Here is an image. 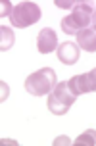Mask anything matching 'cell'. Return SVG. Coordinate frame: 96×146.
Returning a JSON list of instances; mask_svg holds the SVG:
<instances>
[{"label": "cell", "instance_id": "cell-4", "mask_svg": "<svg viewBox=\"0 0 96 146\" xmlns=\"http://www.w3.org/2000/svg\"><path fill=\"white\" fill-rule=\"evenodd\" d=\"M40 15H42L40 8L35 2H19L14 6V12L10 15V23H12V27L25 29V27H31L33 23H37Z\"/></svg>", "mask_w": 96, "mask_h": 146}, {"label": "cell", "instance_id": "cell-13", "mask_svg": "<svg viewBox=\"0 0 96 146\" xmlns=\"http://www.w3.org/2000/svg\"><path fill=\"white\" fill-rule=\"evenodd\" d=\"M64 142H66V144H69V139H67V137H62V139H58L54 144H64Z\"/></svg>", "mask_w": 96, "mask_h": 146}, {"label": "cell", "instance_id": "cell-9", "mask_svg": "<svg viewBox=\"0 0 96 146\" xmlns=\"http://www.w3.org/2000/svg\"><path fill=\"white\" fill-rule=\"evenodd\" d=\"M14 40H15L14 31L10 29V27H6V25H2V27H0V50L2 52L10 50V48L14 46Z\"/></svg>", "mask_w": 96, "mask_h": 146}, {"label": "cell", "instance_id": "cell-1", "mask_svg": "<svg viewBox=\"0 0 96 146\" xmlns=\"http://www.w3.org/2000/svg\"><path fill=\"white\" fill-rule=\"evenodd\" d=\"M96 12V2H77V6L71 10V14L62 19V31L66 35H77L85 27L92 23V15Z\"/></svg>", "mask_w": 96, "mask_h": 146}, {"label": "cell", "instance_id": "cell-10", "mask_svg": "<svg viewBox=\"0 0 96 146\" xmlns=\"http://www.w3.org/2000/svg\"><path fill=\"white\" fill-rule=\"evenodd\" d=\"M75 146H94L96 144V129H87V131L79 135L73 140Z\"/></svg>", "mask_w": 96, "mask_h": 146}, {"label": "cell", "instance_id": "cell-8", "mask_svg": "<svg viewBox=\"0 0 96 146\" xmlns=\"http://www.w3.org/2000/svg\"><path fill=\"white\" fill-rule=\"evenodd\" d=\"M58 60L66 66H73L79 60V46L77 42H62L58 46Z\"/></svg>", "mask_w": 96, "mask_h": 146}, {"label": "cell", "instance_id": "cell-12", "mask_svg": "<svg viewBox=\"0 0 96 146\" xmlns=\"http://www.w3.org/2000/svg\"><path fill=\"white\" fill-rule=\"evenodd\" d=\"M56 6L62 8V10H73L75 6H77V0H67V2H64V0H56Z\"/></svg>", "mask_w": 96, "mask_h": 146}, {"label": "cell", "instance_id": "cell-5", "mask_svg": "<svg viewBox=\"0 0 96 146\" xmlns=\"http://www.w3.org/2000/svg\"><path fill=\"white\" fill-rule=\"evenodd\" d=\"M67 85L71 88V92L75 96H81V94H89V92H96V85L94 79H92V73H83V75H75L67 81Z\"/></svg>", "mask_w": 96, "mask_h": 146}, {"label": "cell", "instance_id": "cell-15", "mask_svg": "<svg viewBox=\"0 0 96 146\" xmlns=\"http://www.w3.org/2000/svg\"><path fill=\"white\" fill-rule=\"evenodd\" d=\"M92 25H96V12H94V15H92Z\"/></svg>", "mask_w": 96, "mask_h": 146}, {"label": "cell", "instance_id": "cell-6", "mask_svg": "<svg viewBox=\"0 0 96 146\" xmlns=\"http://www.w3.org/2000/svg\"><path fill=\"white\" fill-rule=\"evenodd\" d=\"M37 50L40 54H50V52L58 50V35L52 29H42L37 35Z\"/></svg>", "mask_w": 96, "mask_h": 146}, {"label": "cell", "instance_id": "cell-11", "mask_svg": "<svg viewBox=\"0 0 96 146\" xmlns=\"http://www.w3.org/2000/svg\"><path fill=\"white\" fill-rule=\"evenodd\" d=\"M12 12H14V6H12V2H8V0H2V12H0V15L4 17V15H12Z\"/></svg>", "mask_w": 96, "mask_h": 146}, {"label": "cell", "instance_id": "cell-2", "mask_svg": "<svg viewBox=\"0 0 96 146\" xmlns=\"http://www.w3.org/2000/svg\"><path fill=\"white\" fill-rule=\"evenodd\" d=\"M56 85H58V77H56V71L52 67L37 69L35 73H31L29 77L25 79V90L33 96L50 94Z\"/></svg>", "mask_w": 96, "mask_h": 146}, {"label": "cell", "instance_id": "cell-7", "mask_svg": "<svg viewBox=\"0 0 96 146\" xmlns=\"http://www.w3.org/2000/svg\"><path fill=\"white\" fill-rule=\"evenodd\" d=\"M77 46L85 52H96V25L90 23L81 33H77Z\"/></svg>", "mask_w": 96, "mask_h": 146}, {"label": "cell", "instance_id": "cell-14", "mask_svg": "<svg viewBox=\"0 0 96 146\" xmlns=\"http://www.w3.org/2000/svg\"><path fill=\"white\" fill-rule=\"evenodd\" d=\"M90 73H92V79H94V85H96V69H92Z\"/></svg>", "mask_w": 96, "mask_h": 146}, {"label": "cell", "instance_id": "cell-3", "mask_svg": "<svg viewBox=\"0 0 96 146\" xmlns=\"http://www.w3.org/2000/svg\"><path fill=\"white\" fill-rule=\"evenodd\" d=\"M75 98L77 96L71 92V88L67 85V81H62L58 83L54 90H52L50 94H48V110H50L54 115H66L69 108L75 104Z\"/></svg>", "mask_w": 96, "mask_h": 146}]
</instances>
